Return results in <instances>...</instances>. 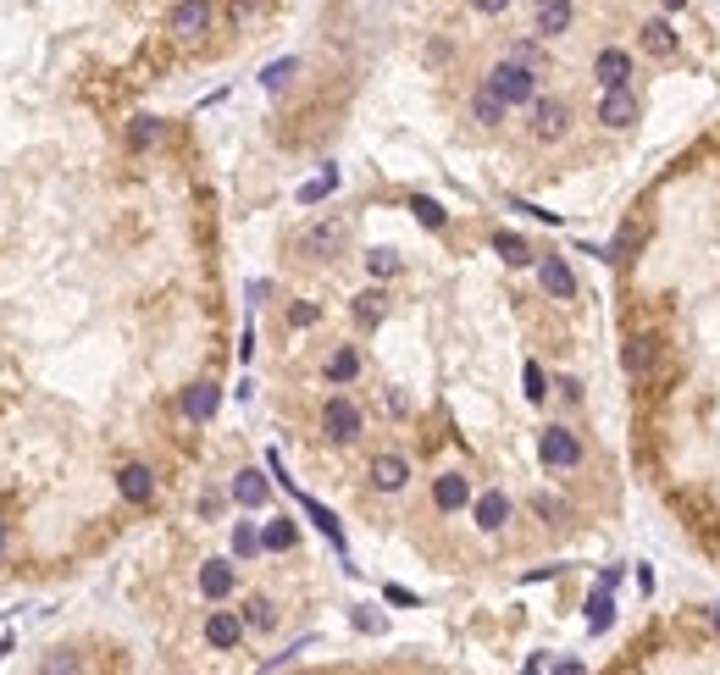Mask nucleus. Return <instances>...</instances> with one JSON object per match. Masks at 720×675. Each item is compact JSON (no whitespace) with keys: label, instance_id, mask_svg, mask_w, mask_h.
Masks as SVG:
<instances>
[{"label":"nucleus","instance_id":"nucleus-11","mask_svg":"<svg viewBox=\"0 0 720 675\" xmlns=\"http://www.w3.org/2000/svg\"><path fill=\"white\" fill-rule=\"evenodd\" d=\"M510 515H516V498L504 493V487H488V493L471 504V521H477L482 532H504V526H510Z\"/></svg>","mask_w":720,"mask_h":675},{"label":"nucleus","instance_id":"nucleus-27","mask_svg":"<svg viewBox=\"0 0 720 675\" xmlns=\"http://www.w3.org/2000/svg\"><path fill=\"white\" fill-rule=\"evenodd\" d=\"M493 249H499L510 266H532V249H527V238H521V233H493Z\"/></svg>","mask_w":720,"mask_h":675},{"label":"nucleus","instance_id":"nucleus-24","mask_svg":"<svg viewBox=\"0 0 720 675\" xmlns=\"http://www.w3.org/2000/svg\"><path fill=\"white\" fill-rule=\"evenodd\" d=\"M349 310H355L360 327H377V321L388 316V294H383V288H366V294H355V305H349Z\"/></svg>","mask_w":720,"mask_h":675},{"label":"nucleus","instance_id":"nucleus-40","mask_svg":"<svg viewBox=\"0 0 720 675\" xmlns=\"http://www.w3.org/2000/svg\"><path fill=\"white\" fill-rule=\"evenodd\" d=\"M682 6H687V0H665V12H682Z\"/></svg>","mask_w":720,"mask_h":675},{"label":"nucleus","instance_id":"nucleus-10","mask_svg":"<svg viewBox=\"0 0 720 675\" xmlns=\"http://www.w3.org/2000/svg\"><path fill=\"white\" fill-rule=\"evenodd\" d=\"M626 371H632L637 382H654L660 377V338H648V332H632L626 338Z\"/></svg>","mask_w":720,"mask_h":675},{"label":"nucleus","instance_id":"nucleus-2","mask_svg":"<svg viewBox=\"0 0 720 675\" xmlns=\"http://www.w3.org/2000/svg\"><path fill=\"white\" fill-rule=\"evenodd\" d=\"M571 133V100L560 95H538L527 106V139L532 144H560Z\"/></svg>","mask_w":720,"mask_h":675},{"label":"nucleus","instance_id":"nucleus-18","mask_svg":"<svg viewBox=\"0 0 720 675\" xmlns=\"http://www.w3.org/2000/svg\"><path fill=\"white\" fill-rule=\"evenodd\" d=\"M216 399H222L216 382H189V388H183V415L200 427V421H211V415H216Z\"/></svg>","mask_w":720,"mask_h":675},{"label":"nucleus","instance_id":"nucleus-21","mask_svg":"<svg viewBox=\"0 0 720 675\" xmlns=\"http://www.w3.org/2000/svg\"><path fill=\"white\" fill-rule=\"evenodd\" d=\"M504 111H510V106L493 95L488 83H482L477 95H471V122H477V128H504Z\"/></svg>","mask_w":720,"mask_h":675},{"label":"nucleus","instance_id":"nucleus-6","mask_svg":"<svg viewBox=\"0 0 720 675\" xmlns=\"http://www.w3.org/2000/svg\"><path fill=\"white\" fill-rule=\"evenodd\" d=\"M344 238H349V227L338 222V216H327V222H311V227H305L294 249H300L305 261H333L338 249H344Z\"/></svg>","mask_w":720,"mask_h":675},{"label":"nucleus","instance_id":"nucleus-39","mask_svg":"<svg viewBox=\"0 0 720 675\" xmlns=\"http://www.w3.org/2000/svg\"><path fill=\"white\" fill-rule=\"evenodd\" d=\"M0 559H12V532L0 526Z\"/></svg>","mask_w":720,"mask_h":675},{"label":"nucleus","instance_id":"nucleus-29","mask_svg":"<svg viewBox=\"0 0 720 675\" xmlns=\"http://www.w3.org/2000/svg\"><path fill=\"white\" fill-rule=\"evenodd\" d=\"M128 144H133V150H150V144H161V122H156V117H133Z\"/></svg>","mask_w":720,"mask_h":675},{"label":"nucleus","instance_id":"nucleus-16","mask_svg":"<svg viewBox=\"0 0 720 675\" xmlns=\"http://www.w3.org/2000/svg\"><path fill=\"white\" fill-rule=\"evenodd\" d=\"M593 78H599V89H610V83H632V56H626L621 45H604L599 56H593Z\"/></svg>","mask_w":720,"mask_h":675},{"label":"nucleus","instance_id":"nucleus-38","mask_svg":"<svg viewBox=\"0 0 720 675\" xmlns=\"http://www.w3.org/2000/svg\"><path fill=\"white\" fill-rule=\"evenodd\" d=\"M471 6H477L482 17H504V12H510V0H471Z\"/></svg>","mask_w":720,"mask_h":675},{"label":"nucleus","instance_id":"nucleus-33","mask_svg":"<svg viewBox=\"0 0 720 675\" xmlns=\"http://www.w3.org/2000/svg\"><path fill=\"white\" fill-rule=\"evenodd\" d=\"M510 56H516V61H527L532 72H543V67H549V56H543V45H538V39H516V45H510Z\"/></svg>","mask_w":720,"mask_h":675},{"label":"nucleus","instance_id":"nucleus-14","mask_svg":"<svg viewBox=\"0 0 720 675\" xmlns=\"http://www.w3.org/2000/svg\"><path fill=\"white\" fill-rule=\"evenodd\" d=\"M117 493L128 498V504H150V498H156V471H150V465H122L117 471Z\"/></svg>","mask_w":720,"mask_h":675},{"label":"nucleus","instance_id":"nucleus-37","mask_svg":"<svg viewBox=\"0 0 720 675\" xmlns=\"http://www.w3.org/2000/svg\"><path fill=\"white\" fill-rule=\"evenodd\" d=\"M316 316H322V310H316V305H294V310H288V321H294V327H311Z\"/></svg>","mask_w":720,"mask_h":675},{"label":"nucleus","instance_id":"nucleus-1","mask_svg":"<svg viewBox=\"0 0 720 675\" xmlns=\"http://www.w3.org/2000/svg\"><path fill=\"white\" fill-rule=\"evenodd\" d=\"M538 78H543V72H532L527 61L504 56V61H493V72H488L482 83H488L493 95H499L504 106L516 111V106H532V100H538Z\"/></svg>","mask_w":720,"mask_h":675},{"label":"nucleus","instance_id":"nucleus-8","mask_svg":"<svg viewBox=\"0 0 720 675\" xmlns=\"http://www.w3.org/2000/svg\"><path fill=\"white\" fill-rule=\"evenodd\" d=\"M244 637H250L244 615H233V609H211V615H205V648H216V653H233Z\"/></svg>","mask_w":720,"mask_h":675},{"label":"nucleus","instance_id":"nucleus-5","mask_svg":"<svg viewBox=\"0 0 720 675\" xmlns=\"http://www.w3.org/2000/svg\"><path fill=\"white\" fill-rule=\"evenodd\" d=\"M538 460L549 465V471H576V465H582V438H576L571 427H543Z\"/></svg>","mask_w":720,"mask_h":675},{"label":"nucleus","instance_id":"nucleus-19","mask_svg":"<svg viewBox=\"0 0 720 675\" xmlns=\"http://www.w3.org/2000/svg\"><path fill=\"white\" fill-rule=\"evenodd\" d=\"M266 498H272V482H266L261 471H239V476H233V504H244V510H261Z\"/></svg>","mask_w":720,"mask_h":675},{"label":"nucleus","instance_id":"nucleus-20","mask_svg":"<svg viewBox=\"0 0 720 675\" xmlns=\"http://www.w3.org/2000/svg\"><path fill=\"white\" fill-rule=\"evenodd\" d=\"M637 45H643L648 56H676V28L665 23V17H654V23L637 28Z\"/></svg>","mask_w":720,"mask_h":675},{"label":"nucleus","instance_id":"nucleus-34","mask_svg":"<svg viewBox=\"0 0 720 675\" xmlns=\"http://www.w3.org/2000/svg\"><path fill=\"white\" fill-rule=\"evenodd\" d=\"M366 272L372 277H399V255L394 249H372V255H366Z\"/></svg>","mask_w":720,"mask_h":675},{"label":"nucleus","instance_id":"nucleus-17","mask_svg":"<svg viewBox=\"0 0 720 675\" xmlns=\"http://www.w3.org/2000/svg\"><path fill=\"white\" fill-rule=\"evenodd\" d=\"M538 283H543L549 299H576V277H571V266H565L560 255H543L538 261Z\"/></svg>","mask_w":720,"mask_h":675},{"label":"nucleus","instance_id":"nucleus-7","mask_svg":"<svg viewBox=\"0 0 720 675\" xmlns=\"http://www.w3.org/2000/svg\"><path fill=\"white\" fill-rule=\"evenodd\" d=\"M167 34L183 39V45H194V39L211 34V0H178L167 17Z\"/></svg>","mask_w":720,"mask_h":675},{"label":"nucleus","instance_id":"nucleus-22","mask_svg":"<svg viewBox=\"0 0 720 675\" xmlns=\"http://www.w3.org/2000/svg\"><path fill=\"white\" fill-rule=\"evenodd\" d=\"M322 377H327V382H338V388H344V382H355V377H360V355H355L349 344H338L333 355H327Z\"/></svg>","mask_w":720,"mask_h":675},{"label":"nucleus","instance_id":"nucleus-12","mask_svg":"<svg viewBox=\"0 0 720 675\" xmlns=\"http://www.w3.org/2000/svg\"><path fill=\"white\" fill-rule=\"evenodd\" d=\"M200 593L211 598V604H222V598L239 593V570H233V559H205L200 565Z\"/></svg>","mask_w":720,"mask_h":675},{"label":"nucleus","instance_id":"nucleus-13","mask_svg":"<svg viewBox=\"0 0 720 675\" xmlns=\"http://www.w3.org/2000/svg\"><path fill=\"white\" fill-rule=\"evenodd\" d=\"M366 476H372L377 493H405V482H410V460H405V454H377Z\"/></svg>","mask_w":720,"mask_h":675},{"label":"nucleus","instance_id":"nucleus-15","mask_svg":"<svg viewBox=\"0 0 720 675\" xmlns=\"http://www.w3.org/2000/svg\"><path fill=\"white\" fill-rule=\"evenodd\" d=\"M571 17H576V6H571V0H538V6H532V23H538V39H560L565 28H571Z\"/></svg>","mask_w":720,"mask_h":675},{"label":"nucleus","instance_id":"nucleus-31","mask_svg":"<svg viewBox=\"0 0 720 675\" xmlns=\"http://www.w3.org/2000/svg\"><path fill=\"white\" fill-rule=\"evenodd\" d=\"M333 189H338V172H333V166H327L322 178H311V183H305V189H300V205H322V200H327V194H333Z\"/></svg>","mask_w":720,"mask_h":675},{"label":"nucleus","instance_id":"nucleus-30","mask_svg":"<svg viewBox=\"0 0 720 675\" xmlns=\"http://www.w3.org/2000/svg\"><path fill=\"white\" fill-rule=\"evenodd\" d=\"M261 532H255V526L250 521H239V526H233V554H239V559H255V554H261Z\"/></svg>","mask_w":720,"mask_h":675},{"label":"nucleus","instance_id":"nucleus-28","mask_svg":"<svg viewBox=\"0 0 720 675\" xmlns=\"http://www.w3.org/2000/svg\"><path fill=\"white\" fill-rule=\"evenodd\" d=\"M410 211H416V222L432 227V233H444V227H449V211H444L438 200H427V194H416V200H410Z\"/></svg>","mask_w":720,"mask_h":675},{"label":"nucleus","instance_id":"nucleus-35","mask_svg":"<svg viewBox=\"0 0 720 675\" xmlns=\"http://www.w3.org/2000/svg\"><path fill=\"white\" fill-rule=\"evenodd\" d=\"M521 377H527V399H532V404L549 399V388H543V366H538V360H527V371H521Z\"/></svg>","mask_w":720,"mask_h":675},{"label":"nucleus","instance_id":"nucleus-3","mask_svg":"<svg viewBox=\"0 0 720 675\" xmlns=\"http://www.w3.org/2000/svg\"><path fill=\"white\" fill-rule=\"evenodd\" d=\"M593 117H599L604 128L626 133V128H637V117H643V100H637L632 83H610V89H599V106H593Z\"/></svg>","mask_w":720,"mask_h":675},{"label":"nucleus","instance_id":"nucleus-32","mask_svg":"<svg viewBox=\"0 0 720 675\" xmlns=\"http://www.w3.org/2000/svg\"><path fill=\"white\" fill-rule=\"evenodd\" d=\"M294 72H300V61H294V56H283V61H272V67L261 72V83H266V89L277 95V89H288V78H294Z\"/></svg>","mask_w":720,"mask_h":675},{"label":"nucleus","instance_id":"nucleus-26","mask_svg":"<svg viewBox=\"0 0 720 675\" xmlns=\"http://www.w3.org/2000/svg\"><path fill=\"white\" fill-rule=\"evenodd\" d=\"M615 620V598H610V587H593V598H588V631H604Z\"/></svg>","mask_w":720,"mask_h":675},{"label":"nucleus","instance_id":"nucleus-25","mask_svg":"<svg viewBox=\"0 0 720 675\" xmlns=\"http://www.w3.org/2000/svg\"><path fill=\"white\" fill-rule=\"evenodd\" d=\"M239 615H244V626H250V631H272V626H277V604H272V598H261V593L244 598Z\"/></svg>","mask_w":720,"mask_h":675},{"label":"nucleus","instance_id":"nucleus-23","mask_svg":"<svg viewBox=\"0 0 720 675\" xmlns=\"http://www.w3.org/2000/svg\"><path fill=\"white\" fill-rule=\"evenodd\" d=\"M261 543H266V554H288V548L300 543V526L288 521V515H277V521L261 526Z\"/></svg>","mask_w":720,"mask_h":675},{"label":"nucleus","instance_id":"nucleus-9","mask_svg":"<svg viewBox=\"0 0 720 675\" xmlns=\"http://www.w3.org/2000/svg\"><path fill=\"white\" fill-rule=\"evenodd\" d=\"M466 504H471V476L466 471L432 476V510H438V515H460Z\"/></svg>","mask_w":720,"mask_h":675},{"label":"nucleus","instance_id":"nucleus-36","mask_svg":"<svg viewBox=\"0 0 720 675\" xmlns=\"http://www.w3.org/2000/svg\"><path fill=\"white\" fill-rule=\"evenodd\" d=\"M532 510H538L549 526H560V521H565V504H560V498H549V493H538V498H532Z\"/></svg>","mask_w":720,"mask_h":675},{"label":"nucleus","instance_id":"nucleus-4","mask_svg":"<svg viewBox=\"0 0 720 675\" xmlns=\"http://www.w3.org/2000/svg\"><path fill=\"white\" fill-rule=\"evenodd\" d=\"M322 432H327V443H355L360 432H366V415H360V404L344 399V393H333V399L322 404Z\"/></svg>","mask_w":720,"mask_h":675}]
</instances>
